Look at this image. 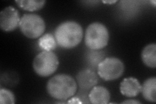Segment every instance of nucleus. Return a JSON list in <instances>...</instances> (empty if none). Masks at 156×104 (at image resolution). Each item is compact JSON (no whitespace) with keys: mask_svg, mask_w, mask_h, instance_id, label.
Wrapping results in <instances>:
<instances>
[{"mask_svg":"<svg viewBox=\"0 0 156 104\" xmlns=\"http://www.w3.org/2000/svg\"><path fill=\"white\" fill-rule=\"evenodd\" d=\"M120 91L122 95L128 98H133L141 92V85L137 79L129 77L120 83Z\"/></svg>","mask_w":156,"mask_h":104,"instance_id":"nucleus-9","label":"nucleus"},{"mask_svg":"<svg viewBox=\"0 0 156 104\" xmlns=\"http://www.w3.org/2000/svg\"><path fill=\"white\" fill-rule=\"evenodd\" d=\"M141 92L143 98L150 102H156V78L152 77L145 80L141 85Z\"/></svg>","mask_w":156,"mask_h":104,"instance_id":"nucleus-11","label":"nucleus"},{"mask_svg":"<svg viewBox=\"0 0 156 104\" xmlns=\"http://www.w3.org/2000/svg\"><path fill=\"white\" fill-rule=\"evenodd\" d=\"M109 40V33L105 25L100 22L90 23L85 34V42L91 50H100L104 48Z\"/></svg>","mask_w":156,"mask_h":104,"instance_id":"nucleus-3","label":"nucleus"},{"mask_svg":"<svg viewBox=\"0 0 156 104\" xmlns=\"http://www.w3.org/2000/svg\"><path fill=\"white\" fill-rule=\"evenodd\" d=\"M77 84L83 91H88L93 88L98 83L96 74L90 69L81 70L76 76Z\"/></svg>","mask_w":156,"mask_h":104,"instance_id":"nucleus-8","label":"nucleus"},{"mask_svg":"<svg viewBox=\"0 0 156 104\" xmlns=\"http://www.w3.org/2000/svg\"><path fill=\"white\" fill-rule=\"evenodd\" d=\"M19 27L24 36L34 39L41 37L44 33L46 23L38 14H24L20 19Z\"/></svg>","mask_w":156,"mask_h":104,"instance_id":"nucleus-5","label":"nucleus"},{"mask_svg":"<svg viewBox=\"0 0 156 104\" xmlns=\"http://www.w3.org/2000/svg\"><path fill=\"white\" fill-rule=\"evenodd\" d=\"M54 37L60 47L72 49L81 42L83 31L80 23L74 21H66L60 23L56 27Z\"/></svg>","mask_w":156,"mask_h":104,"instance_id":"nucleus-2","label":"nucleus"},{"mask_svg":"<svg viewBox=\"0 0 156 104\" xmlns=\"http://www.w3.org/2000/svg\"><path fill=\"white\" fill-rule=\"evenodd\" d=\"M68 103H82L83 102L78 97H74L67 102Z\"/></svg>","mask_w":156,"mask_h":104,"instance_id":"nucleus-17","label":"nucleus"},{"mask_svg":"<svg viewBox=\"0 0 156 104\" xmlns=\"http://www.w3.org/2000/svg\"><path fill=\"white\" fill-rule=\"evenodd\" d=\"M141 59L146 66L152 68L156 67L155 44H150L144 48L141 53Z\"/></svg>","mask_w":156,"mask_h":104,"instance_id":"nucleus-12","label":"nucleus"},{"mask_svg":"<svg viewBox=\"0 0 156 104\" xmlns=\"http://www.w3.org/2000/svg\"><path fill=\"white\" fill-rule=\"evenodd\" d=\"M104 54L102 52H98V50H92L89 53L88 56V60L89 63L92 64V66H96L98 65V64L103 60V57H104Z\"/></svg>","mask_w":156,"mask_h":104,"instance_id":"nucleus-16","label":"nucleus"},{"mask_svg":"<svg viewBox=\"0 0 156 104\" xmlns=\"http://www.w3.org/2000/svg\"><path fill=\"white\" fill-rule=\"evenodd\" d=\"M19 7L28 11H35L41 9L46 3L44 0H19L15 1Z\"/></svg>","mask_w":156,"mask_h":104,"instance_id":"nucleus-13","label":"nucleus"},{"mask_svg":"<svg viewBox=\"0 0 156 104\" xmlns=\"http://www.w3.org/2000/svg\"><path fill=\"white\" fill-rule=\"evenodd\" d=\"M104 3H109V4H111V3H115L116 2V1H113V2H103Z\"/></svg>","mask_w":156,"mask_h":104,"instance_id":"nucleus-19","label":"nucleus"},{"mask_svg":"<svg viewBox=\"0 0 156 104\" xmlns=\"http://www.w3.org/2000/svg\"><path fill=\"white\" fill-rule=\"evenodd\" d=\"M110 98L109 91L102 86H94L92 88L89 95L90 102L94 104H107L109 102Z\"/></svg>","mask_w":156,"mask_h":104,"instance_id":"nucleus-10","label":"nucleus"},{"mask_svg":"<svg viewBox=\"0 0 156 104\" xmlns=\"http://www.w3.org/2000/svg\"><path fill=\"white\" fill-rule=\"evenodd\" d=\"M122 103H128V104H140V102L135 100H127L122 102Z\"/></svg>","mask_w":156,"mask_h":104,"instance_id":"nucleus-18","label":"nucleus"},{"mask_svg":"<svg viewBox=\"0 0 156 104\" xmlns=\"http://www.w3.org/2000/svg\"><path fill=\"white\" fill-rule=\"evenodd\" d=\"M59 64L56 54L53 51H42L35 57L33 63L34 71L41 77H48L54 74Z\"/></svg>","mask_w":156,"mask_h":104,"instance_id":"nucleus-4","label":"nucleus"},{"mask_svg":"<svg viewBox=\"0 0 156 104\" xmlns=\"http://www.w3.org/2000/svg\"><path fill=\"white\" fill-rule=\"evenodd\" d=\"M46 88L51 97L58 100H66L75 95L77 84L74 79L68 74H57L49 80Z\"/></svg>","mask_w":156,"mask_h":104,"instance_id":"nucleus-1","label":"nucleus"},{"mask_svg":"<svg viewBox=\"0 0 156 104\" xmlns=\"http://www.w3.org/2000/svg\"><path fill=\"white\" fill-rule=\"evenodd\" d=\"M20 19L17 9L11 6L5 7L0 13V27L5 32L13 31L19 27Z\"/></svg>","mask_w":156,"mask_h":104,"instance_id":"nucleus-7","label":"nucleus"},{"mask_svg":"<svg viewBox=\"0 0 156 104\" xmlns=\"http://www.w3.org/2000/svg\"><path fill=\"white\" fill-rule=\"evenodd\" d=\"M57 44L55 37L50 33L44 34L38 40V46L44 51H53L56 48Z\"/></svg>","mask_w":156,"mask_h":104,"instance_id":"nucleus-14","label":"nucleus"},{"mask_svg":"<svg viewBox=\"0 0 156 104\" xmlns=\"http://www.w3.org/2000/svg\"><path fill=\"white\" fill-rule=\"evenodd\" d=\"M14 103H15V96L12 91L3 88L0 89V103L14 104Z\"/></svg>","mask_w":156,"mask_h":104,"instance_id":"nucleus-15","label":"nucleus"},{"mask_svg":"<svg viewBox=\"0 0 156 104\" xmlns=\"http://www.w3.org/2000/svg\"><path fill=\"white\" fill-rule=\"evenodd\" d=\"M124 64L120 59L107 57L98 65L97 70L99 76L105 81H113L120 78L124 72Z\"/></svg>","mask_w":156,"mask_h":104,"instance_id":"nucleus-6","label":"nucleus"}]
</instances>
